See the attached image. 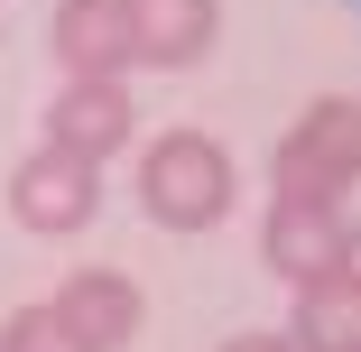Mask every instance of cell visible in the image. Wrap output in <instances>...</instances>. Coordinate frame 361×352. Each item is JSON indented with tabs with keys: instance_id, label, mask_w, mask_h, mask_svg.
<instances>
[{
	"instance_id": "obj_1",
	"label": "cell",
	"mask_w": 361,
	"mask_h": 352,
	"mask_svg": "<svg viewBox=\"0 0 361 352\" xmlns=\"http://www.w3.org/2000/svg\"><path fill=\"white\" fill-rule=\"evenodd\" d=\"M223 167H213V149H185V139H167L158 149V176H149V204L167 223H204V214H223Z\"/></svg>"
},
{
	"instance_id": "obj_2",
	"label": "cell",
	"mask_w": 361,
	"mask_h": 352,
	"mask_svg": "<svg viewBox=\"0 0 361 352\" xmlns=\"http://www.w3.org/2000/svg\"><path fill=\"white\" fill-rule=\"evenodd\" d=\"M121 47H130V0H75V10L56 19V56L65 65H121Z\"/></svg>"
},
{
	"instance_id": "obj_3",
	"label": "cell",
	"mask_w": 361,
	"mask_h": 352,
	"mask_svg": "<svg viewBox=\"0 0 361 352\" xmlns=\"http://www.w3.org/2000/svg\"><path fill=\"white\" fill-rule=\"evenodd\" d=\"M47 130L56 139H75V149H102V139H121V93H102V84H75L56 111H47Z\"/></svg>"
},
{
	"instance_id": "obj_4",
	"label": "cell",
	"mask_w": 361,
	"mask_h": 352,
	"mask_svg": "<svg viewBox=\"0 0 361 352\" xmlns=\"http://www.w3.org/2000/svg\"><path fill=\"white\" fill-rule=\"evenodd\" d=\"M84 204H93V176L84 167H56V176H19V214L28 223H84Z\"/></svg>"
},
{
	"instance_id": "obj_5",
	"label": "cell",
	"mask_w": 361,
	"mask_h": 352,
	"mask_svg": "<svg viewBox=\"0 0 361 352\" xmlns=\"http://www.w3.org/2000/svg\"><path fill=\"white\" fill-rule=\"evenodd\" d=\"M65 324H75L84 343L121 334L130 324V288H121V278H75V288H65Z\"/></svg>"
},
{
	"instance_id": "obj_6",
	"label": "cell",
	"mask_w": 361,
	"mask_h": 352,
	"mask_svg": "<svg viewBox=\"0 0 361 352\" xmlns=\"http://www.w3.org/2000/svg\"><path fill=\"white\" fill-rule=\"evenodd\" d=\"M306 343L315 352H361V288H315V315H306Z\"/></svg>"
},
{
	"instance_id": "obj_7",
	"label": "cell",
	"mask_w": 361,
	"mask_h": 352,
	"mask_svg": "<svg viewBox=\"0 0 361 352\" xmlns=\"http://www.w3.org/2000/svg\"><path fill=\"white\" fill-rule=\"evenodd\" d=\"M241 352H269V343H241Z\"/></svg>"
}]
</instances>
